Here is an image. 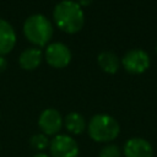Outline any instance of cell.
<instances>
[{"mask_svg":"<svg viewBox=\"0 0 157 157\" xmlns=\"http://www.w3.org/2000/svg\"><path fill=\"white\" fill-rule=\"evenodd\" d=\"M53 18L56 26L65 33L74 34L82 29L85 23V13L77 1L61 0L53 10Z\"/></svg>","mask_w":157,"mask_h":157,"instance_id":"6da1fadb","label":"cell"},{"mask_svg":"<svg viewBox=\"0 0 157 157\" xmlns=\"http://www.w3.org/2000/svg\"><path fill=\"white\" fill-rule=\"evenodd\" d=\"M23 34L27 40L37 48L45 47L53 37V25L44 15L34 13L26 18L23 23Z\"/></svg>","mask_w":157,"mask_h":157,"instance_id":"7a4b0ae2","label":"cell"},{"mask_svg":"<svg viewBox=\"0 0 157 157\" xmlns=\"http://www.w3.org/2000/svg\"><path fill=\"white\" fill-rule=\"evenodd\" d=\"M90 137L96 142H110L115 140L120 132V125L115 118L109 114L93 115L87 125Z\"/></svg>","mask_w":157,"mask_h":157,"instance_id":"3957f363","label":"cell"},{"mask_svg":"<svg viewBox=\"0 0 157 157\" xmlns=\"http://www.w3.org/2000/svg\"><path fill=\"white\" fill-rule=\"evenodd\" d=\"M44 59L49 66L54 69H64L71 61V52L64 43H50L45 48Z\"/></svg>","mask_w":157,"mask_h":157,"instance_id":"277c9868","label":"cell"},{"mask_svg":"<svg viewBox=\"0 0 157 157\" xmlns=\"http://www.w3.org/2000/svg\"><path fill=\"white\" fill-rule=\"evenodd\" d=\"M52 157H77L80 148L76 140L65 134H58L49 145Z\"/></svg>","mask_w":157,"mask_h":157,"instance_id":"5b68a950","label":"cell"},{"mask_svg":"<svg viewBox=\"0 0 157 157\" xmlns=\"http://www.w3.org/2000/svg\"><path fill=\"white\" fill-rule=\"evenodd\" d=\"M121 64L130 74H142L150 66V56L142 49H131L125 53Z\"/></svg>","mask_w":157,"mask_h":157,"instance_id":"8992f818","label":"cell"},{"mask_svg":"<svg viewBox=\"0 0 157 157\" xmlns=\"http://www.w3.org/2000/svg\"><path fill=\"white\" fill-rule=\"evenodd\" d=\"M64 125V119L59 110L54 108L44 109L38 118V126L47 136H55L59 134Z\"/></svg>","mask_w":157,"mask_h":157,"instance_id":"52a82bcc","label":"cell"},{"mask_svg":"<svg viewBox=\"0 0 157 157\" xmlns=\"http://www.w3.org/2000/svg\"><path fill=\"white\" fill-rule=\"evenodd\" d=\"M123 153L125 157H152L153 147L146 139L131 137L125 141Z\"/></svg>","mask_w":157,"mask_h":157,"instance_id":"ba28073f","label":"cell"},{"mask_svg":"<svg viewBox=\"0 0 157 157\" xmlns=\"http://www.w3.org/2000/svg\"><path fill=\"white\" fill-rule=\"evenodd\" d=\"M16 44V32L13 27L6 21L0 18V56L10 53Z\"/></svg>","mask_w":157,"mask_h":157,"instance_id":"9c48e42d","label":"cell"},{"mask_svg":"<svg viewBox=\"0 0 157 157\" xmlns=\"http://www.w3.org/2000/svg\"><path fill=\"white\" fill-rule=\"evenodd\" d=\"M42 50L37 47L25 49L18 58V64L23 70H34L42 63Z\"/></svg>","mask_w":157,"mask_h":157,"instance_id":"30bf717a","label":"cell"},{"mask_svg":"<svg viewBox=\"0 0 157 157\" xmlns=\"http://www.w3.org/2000/svg\"><path fill=\"white\" fill-rule=\"evenodd\" d=\"M64 126L70 134L80 135L86 130L87 124L82 114L77 112H71L64 118Z\"/></svg>","mask_w":157,"mask_h":157,"instance_id":"8fae6325","label":"cell"},{"mask_svg":"<svg viewBox=\"0 0 157 157\" xmlns=\"http://www.w3.org/2000/svg\"><path fill=\"white\" fill-rule=\"evenodd\" d=\"M97 63H98L99 67L107 74H115L120 65L119 58L112 52L99 53L97 56Z\"/></svg>","mask_w":157,"mask_h":157,"instance_id":"7c38bea8","label":"cell"},{"mask_svg":"<svg viewBox=\"0 0 157 157\" xmlns=\"http://www.w3.org/2000/svg\"><path fill=\"white\" fill-rule=\"evenodd\" d=\"M29 144H31V146L34 150H37V151H44L47 147H49L50 141H49V139H48L47 135H44L43 132H39V134H34L31 137Z\"/></svg>","mask_w":157,"mask_h":157,"instance_id":"4fadbf2b","label":"cell"},{"mask_svg":"<svg viewBox=\"0 0 157 157\" xmlns=\"http://www.w3.org/2000/svg\"><path fill=\"white\" fill-rule=\"evenodd\" d=\"M120 155H121V151L117 145L108 144L101 150L98 157H120Z\"/></svg>","mask_w":157,"mask_h":157,"instance_id":"5bb4252c","label":"cell"},{"mask_svg":"<svg viewBox=\"0 0 157 157\" xmlns=\"http://www.w3.org/2000/svg\"><path fill=\"white\" fill-rule=\"evenodd\" d=\"M6 66H7V61H6V59H5L4 56H0V72L5 71Z\"/></svg>","mask_w":157,"mask_h":157,"instance_id":"9a60e30c","label":"cell"},{"mask_svg":"<svg viewBox=\"0 0 157 157\" xmlns=\"http://www.w3.org/2000/svg\"><path fill=\"white\" fill-rule=\"evenodd\" d=\"M92 2V0H77V4L80 5V6H87V5H90Z\"/></svg>","mask_w":157,"mask_h":157,"instance_id":"2e32d148","label":"cell"},{"mask_svg":"<svg viewBox=\"0 0 157 157\" xmlns=\"http://www.w3.org/2000/svg\"><path fill=\"white\" fill-rule=\"evenodd\" d=\"M32 157H50V156L47 155V153H44V152H38V153H36V155L32 156Z\"/></svg>","mask_w":157,"mask_h":157,"instance_id":"e0dca14e","label":"cell"},{"mask_svg":"<svg viewBox=\"0 0 157 157\" xmlns=\"http://www.w3.org/2000/svg\"><path fill=\"white\" fill-rule=\"evenodd\" d=\"M156 50H157V45H156Z\"/></svg>","mask_w":157,"mask_h":157,"instance_id":"ac0fdd59","label":"cell"}]
</instances>
